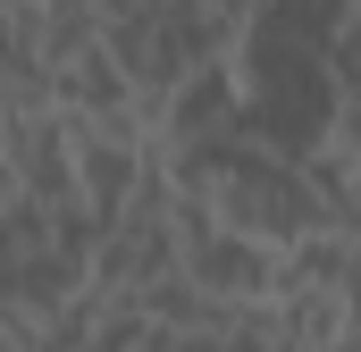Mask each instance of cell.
Returning a JSON list of instances; mask_svg holds the SVG:
<instances>
[{"label":"cell","mask_w":361,"mask_h":352,"mask_svg":"<svg viewBox=\"0 0 361 352\" xmlns=\"http://www.w3.org/2000/svg\"><path fill=\"white\" fill-rule=\"evenodd\" d=\"M169 268H177V193H169V160L152 151L135 193H126V210L85 244V285L92 294H143Z\"/></svg>","instance_id":"1"},{"label":"cell","mask_w":361,"mask_h":352,"mask_svg":"<svg viewBox=\"0 0 361 352\" xmlns=\"http://www.w3.org/2000/svg\"><path fill=\"white\" fill-rule=\"evenodd\" d=\"M177 277L202 302H227V310H261L277 294V252L252 235H227L210 227L193 201H177Z\"/></svg>","instance_id":"2"},{"label":"cell","mask_w":361,"mask_h":352,"mask_svg":"<svg viewBox=\"0 0 361 352\" xmlns=\"http://www.w3.org/2000/svg\"><path fill=\"white\" fill-rule=\"evenodd\" d=\"M277 294H353V227H319L277 252Z\"/></svg>","instance_id":"3"},{"label":"cell","mask_w":361,"mask_h":352,"mask_svg":"<svg viewBox=\"0 0 361 352\" xmlns=\"http://www.w3.org/2000/svg\"><path fill=\"white\" fill-rule=\"evenodd\" d=\"M152 336V319L126 302V294H92V327H85V352H135Z\"/></svg>","instance_id":"4"},{"label":"cell","mask_w":361,"mask_h":352,"mask_svg":"<svg viewBox=\"0 0 361 352\" xmlns=\"http://www.w3.org/2000/svg\"><path fill=\"white\" fill-rule=\"evenodd\" d=\"M152 8H160V0H92L101 25H135V17H152Z\"/></svg>","instance_id":"5"},{"label":"cell","mask_w":361,"mask_h":352,"mask_svg":"<svg viewBox=\"0 0 361 352\" xmlns=\"http://www.w3.org/2000/svg\"><path fill=\"white\" fill-rule=\"evenodd\" d=\"M8 201H17V184H8V168H0V210H8Z\"/></svg>","instance_id":"6"},{"label":"cell","mask_w":361,"mask_h":352,"mask_svg":"<svg viewBox=\"0 0 361 352\" xmlns=\"http://www.w3.org/2000/svg\"><path fill=\"white\" fill-rule=\"evenodd\" d=\"M25 8H34V17H42V8H68V0H25Z\"/></svg>","instance_id":"7"},{"label":"cell","mask_w":361,"mask_h":352,"mask_svg":"<svg viewBox=\"0 0 361 352\" xmlns=\"http://www.w3.org/2000/svg\"><path fill=\"white\" fill-rule=\"evenodd\" d=\"M0 352H17V336H8V327H0Z\"/></svg>","instance_id":"8"},{"label":"cell","mask_w":361,"mask_h":352,"mask_svg":"<svg viewBox=\"0 0 361 352\" xmlns=\"http://www.w3.org/2000/svg\"><path fill=\"white\" fill-rule=\"evenodd\" d=\"M328 352H353V336H345V344H328Z\"/></svg>","instance_id":"9"}]
</instances>
